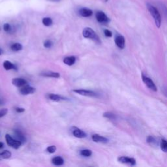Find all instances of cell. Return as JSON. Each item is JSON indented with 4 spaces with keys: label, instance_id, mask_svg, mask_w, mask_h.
Segmentation results:
<instances>
[{
    "label": "cell",
    "instance_id": "4",
    "mask_svg": "<svg viewBox=\"0 0 167 167\" xmlns=\"http://www.w3.org/2000/svg\"><path fill=\"white\" fill-rule=\"evenodd\" d=\"M95 17L97 22L102 24H107L110 22V18L104 12L101 11H97L95 14Z\"/></svg>",
    "mask_w": 167,
    "mask_h": 167
},
{
    "label": "cell",
    "instance_id": "25",
    "mask_svg": "<svg viewBox=\"0 0 167 167\" xmlns=\"http://www.w3.org/2000/svg\"><path fill=\"white\" fill-rule=\"evenodd\" d=\"M160 148H161L163 152L167 153V141L165 140V139H162L161 144H160Z\"/></svg>",
    "mask_w": 167,
    "mask_h": 167
},
{
    "label": "cell",
    "instance_id": "35",
    "mask_svg": "<svg viewBox=\"0 0 167 167\" xmlns=\"http://www.w3.org/2000/svg\"><path fill=\"white\" fill-rule=\"evenodd\" d=\"M48 1L52 2H59L61 1V0H48Z\"/></svg>",
    "mask_w": 167,
    "mask_h": 167
},
{
    "label": "cell",
    "instance_id": "38",
    "mask_svg": "<svg viewBox=\"0 0 167 167\" xmlns=\"http://www.w3.org/2000/svg\"><path fill=\"white\" fill-rule=\"evenodd\" d=\"M0 30H1V29H0Z\"/></svg>",
    "mask_w": 167,
    "mask_h": 167
},
{
    "label": "cell",
    "instance_id": "9",
    "mask_svg": "<svg viewBox=\"0 0 167 167\" xmlns=\"http://www.w3.org/2000/svg\"><path fill=\"white\" fill-rule=\"evenodd\" d=\"M92 141L95 142L97 143H103V144H106L108 142V139L98 134H94L92 136Z\"/></svg>",
    "mask_w": 167,
    "mask_h": 167
},
{
    "label": "cell",
    "instance_id": "23",
    "mask_svg": "<svg viewBox=\"0 0 167 167\" xmlns=\"http://www.w3.org/2000/svg\"><path fill=\"white\" fill-rule=\"evenodd\" d=\"M80 155L83 157H89L90 156H92V150H88V149H85V150H82L80 151Z\"/></svg>",
    "mask_w": 167,
    "mask_h": 167
},
{
    "label": "cell",
    "instance_id": "1",
    "mask_svg": "<svg viewBox=\"0 0 167 167\" xmlns=\"http://www.w3.org/2000/svg\"><path fill=\"white\" fill-rule=\"evenodd\" d=\"M146 5H147L148 10L150 12L151 15L152 16L153 18H154L156 26L158 27V28H159V27L161 26V22H162V18H161V14H160L158 9L154 5H152L151 4H150V3H147Z\"/></svg>",
    "mask_w": 167,
    "mask_h": 167
},
{
    "label": "cell",
    "instance_id": "37",
    "mask_svg": "<svg viewBox=\"0 0 167 167\" xmlns=\"http://www.w3.org/2000/svg\"><path fill=\"white\" fill-rule=\"evenodd\" d=\"M108 1V0H106V2H107Z\"/></svg>",
    "mask_w": 167,
    "mask_h": 167
},
{
    "label": "cell",
    "instance_id": "21",
    "mask_svg": "<svg viewBox=\"0 0 167 167\" xmlns=\"http://www.w3.org/2000/svg\"><path fill=\"white\" fill-rule=\"evenodd\" d=\"M42 22H43L44 26H45L46 27H49V26H51L52 25L53 20L50 17H45V18H43Z\"/></svg>",
    "mask_w": 167,
    "mask_h": 167
},
{
    "label": "cell",
    "instance_id": "22",
    "mask_svg": "<svg viewBox=\"0 0 167 167\" xmlns=\"http://www.w3.org/2000/svg\"><path fill=\"white\" fill-rule=\"evenodd\" d=\"M11 153L10 151L4 150L2 152L0 153V157H2L4 159H8L11 157Z\"/></svg>",
    "mask_w": 167,
    "mask_h": 167
},
{
    "label": "cell",
    "instance_id": "10",
    "mask_svg": "<svg viewBox=\"0 0 167 167\" xmlns=\"http://www.w3.org/2000/svg\"><path fill=\"white\" fill-rule=\"evenodd\" d=\"M72 133L74 137L78 138H84L87 136V134L84 131L77 127L73 128L72 131Z\"/></svg>",
    "mask_w": 167,
    "mask_h": 167
},
{
    "label": "cell",
    "instance_id": "16",
    "mask_svg": "<svg viewBox=\"0 0 167 167\" xmlns=\"http://www.w3.org/2000/svg\"><path fill=\"white\" fill-rule=\"evenodd\" d=\"M76 61V57L71 55V56H67L64 59V63L68 66H72L74 64Z\"/></svg>",
    "mask_w": 167,
    "mask_h": 167
},
{
    "label": "cell",
    "instance_id": "24",
    "mask_svg": "<svg viewBox=\"0 0 167 167\" xmlns=\"http://www.w3.org/2000/svg\"><path fill=\"white\" fill-rule=\"evenodd\" d=\"M103 117H105V118H107V119H109V120H114L116 119V116L112 113V112H105L103 114Z\"/></svg>",
    "mask_w": 167,
    "mask_h": 167
},
{
    "label": "cell",
    "instance_id": "5",
    "mask_svg": "<svg viewBox=\"0 0 167 167\" xmlns=\"http://www.w3.org/2000/svg\"><path fill=\"white\" fill-rule=\"evenodd\" d=\"M142 81L144 82V83L146 85V86H147L149 89H151L152 91H154V92L157 91V88L155 84V83L150 78L148 77L147 76H145L144 74H142Z\"/></svg>",
    "mask_w": 167,
    "mask_h": 167
},
{
    "label": "cell",
    "instance_id": "19",
    "mask_svg": "<svg viewBox=\"0 0 167 167\" xmlns=\"http://www.w3.org/2000/svg\"><path fill=\"white\" fill-rule=\"evenodd\" d=\"M15 133L17 138H18V140L20 141V142H22V144L25 143L26 142V138L25 136L23 135V133L20 130H18V129L15 130Z\"/></svg>",
    "mask_w": 167,
    "mask_h": 167
},
{
    "label": "cell",
    "instance_id": "29",
    "mask_svg": "<svg viewBox=\"0 0 167 167\" xmlns=\"http://www.w3.org/2000/svg\"><path fill=\"white\" fill-rule=\"evenodd\" d=\"M53 45V43L52 41L49 40V39H47L46 41H44V43H43V46L44 47H45L46 48H51Z\"/></svg>",
    "mask_w": 167,
    "mask_h": 167
},
{
    "label": "cell",
    "instance_id": "31",
    "mask_svg": "<svg viewBox=\"0 0 167 167\" xmlns=\"http://www.w3.org/2000/svg\"><path fill=\"white\" fill-rule=\"evenodd\" d=\"M104 36L107 37H111L112 36V33L108 30H104Z\"/></svg>",
    "mask_w": 167,
    "mask_h": 167
},
{
    "label": "cell",
    "instance_id": "33",
    "mask_svg": "<svg viewBox=\"0 0 167 167\" xmlns=\"http://www.w3.org/2000/svg\"><path fill=\"white\" fill-rule=\"evenodd\" d=\"M163 92L164 95L167 97V88H163Z\"/></svg>",
    "mask_w": 167,
    "mask_h": 167
},
{
    "label": "cell",
    "instance_id": "12",
    "mask_svg": "<svg viewBox=\"0 0 167 167\" xmlns=\"http://www.w3.org/2000/svg\"><path fill=\"white\" fill-rule=\"evenodd\" d=\"M115 43L116 46L120 48V49H123L125 48V38L123 36H121V35H117L116 37H115Z\"/></svg>",
    "mask_w": 167,
    "mask_h": 167
},
{
    "label": "cell",
    "instance_id": "26",
    "mask_svg": "<svg viewBox=\"0 0 167 167\" xmlns=\"http://www.w3.org/2000/svg\"><path fill=\"white\" fill-rule=\"evenodd\" d=\"M56 150H57L56 146H54V145H52V146H48V147H47L46 150L48 153H49V154H54V153L56 151Z\"/></svg>",
    "mask_w": 167,
    "mask_h": 167
},
{
    "label": "cell",
    "instance_id": "8",
    "mask_svg": "<svg viewBox=\"0 0 167 167\" xmlns=\"http://www.w3.org/2000/svg\"><path fill=\"white\" fill-rule=\"evenodd\" d=\"M36 91L34 88L29 85H25L22 87H21L20 89V93L23 95H27L30 94H32Z\"/></svg>",
    "mask_w": 167,
    "mask_h": 167
},
{
    "label": "cell",
    "instance_id": "28",
    "mask_svg": "<svg viewBox=\"0 0 167 167\" xmlns=\"http://www.w3.org/2000/svg\"><path fill=\"white\" fill-rule=\"evenodd\" d=\"M3 30L7 32V33H11L12 31V26L8 24V23H5L3 25Z\"/></svg>",
    "mask_w": 167,
    "mask_h": 167
},
{
    "label": "cell",
    "instance_id": "3",
    "mask_svg": "<svg viewBox=\"0 0 167 167\" xmlns=\"http://www.w3.org/2000/svg\"><path fill=\"white\" fill-rule=\"evenodd\" d=\"M5 141L9 146H11V147L16 150L18 149L21 146V145L22 144V142L13 138L10 135H8V134H7L5 135Z\"/></svg>",
    "mask_w": 167,
    "mask_h": 167
},
{
    "label": "cell",
    "instance_id": "32",
    "mask_svg": "<svg viewBox=\"0 0 167 167\" xmlns=\"http://www.w3.org/2000/svg\"><path fill=\"white\" fill-rule=\"evenodd\" d=\"M15 110H16V112L18 113H22L25 111V109L22 108H16Z\"/></svg>",
    "mask_w": 167,
    "mask_h": 167
},
{
    "label": "cell",
    "instance_id": "6",
    "mask_svg": "<svg viewBox=\"0 0 167 167\" xmlns=\"http://www.w3.org/2000/svg\"><path fill=\"white\" fill-rule=\"evenodd\" d=\"M73 92L79 95L86 96V97H97V93H95L93 91H91V90L79 89H73Z\"/></svg>",
    "mask_w": 167,
    "mask_h": 167
},
{
    "label": "cell",
    "instance_id": "30",
    "mask_svg": "<svg viewBox=\"0 0 167 167\" xmlns=\"http://www.w3.org/2000/svg\"><path fill=\"white\" fill-rule=\"evenodd\" d=\"M7 113H8V109L7 108L1 109V110H0V118L3 117Z\"/></svg>",
    "mask_w": 167,
    "mask_h": 167
},
{
    "label": "cell",
    "instance_id": "15",
    "mask_svg": "<svg viewBox=\"0 0 167 167\" xmlns=\"http://www.w3.org/2000/svg\"><path fill=\"white\" fill-rule=\"evenodd\" d=\"M41 75L43 76H45V77H51V78H55V79H58L60 76V74L59 73L54 72V71H46L44 73H42Z\"/></svg>",
    "mask_w": 167,
    "mask_h": 167
},
{
    "label": "cell",
    "instance_id": "2",
    "mask_svg": "<svg viewBox=\"0 0 167 167\" xmlns=\"http://www.w3.org/2000/svg\"><path fill=\"white\" fill-rule=\"evenodd\" d=\"M82 36L86 39H92L95 42H97V43H100V39L98 36L91 27H86V28L84 29L82 31Z\"/></svg>",
    "mask_w": 167,
    "mask_h": 167
},
{
    "label": "cell",
    "instance_id": "27",
    "mask_svg": "<svg viewBox=\"0 0 167 167\" xmlns=\"http://www.w3.org/2000/svg\"><path fill=\"white\" fill-rule=\"evenodd\" d=\"M147 142L151 145V146H154V145H155L157 144V141L155 140V138L152 136H149L148 138H147Z\"/></svg>",
    "mask_w": 167,
    "mask_h": 167
},
{
    "label": "cell",
    "instance_id": "7",
    "mask_svg": "<svg viewBox=\"0 0 167 167\" xmlns=\"http://www.w3.org/2000/svg\"><path fill=\"white\" fill-rule=\"evenodd\" d=\"M117 161L121 163L128 164L131 166H134L136 165V160L134 158H131L128 157H125V156L119 157L117 159Z\"/></svg>",
    "mask_w": 167,
    "mask_h": 167
},
{
    "label": "cell",
    "instance_id": "11",
    "mask_svg": "<svg viewBox=\"0 0 167 167\" xmlns=\"http://www.w3.org/2000/svg\"><path fill=\"white\" fill-rule=\"evenodd\" d=\"M12 84L17 88H21L25 85H27V82L22 78H15L12 80Z\"/></svg>",
    "mask_w": 167,
    "mask_h": 167
},
{
    "label": "cell",
    "instance_id": "36",
    "mask_svg": "<svg viewBox=\"0 0 167 167\" xmlns=\"http://www.w3.org/2000/svg\"><path fill=\"white\" fill-rule=\"evenodd\" d=\"M2 54V52H1V50H0V55Z\"/></svg>",
    "mask_w": 167,
    "mask_h": 167
},
{
    "label": "cell",
    "instance_id": "18",
    "mask_svg": "<svg viewBox=\"0 0 167 167\" xmlns=\"http://www.w3.org/2000/svg\"><path fill=\"white\" fill-rule=\"evenodd\" d=\"M3 67L6 71H9L11 70V69H15V70H17V69L16 66L14 65L12 63L8 60H5L3 62Z\"/></svg>",
    "mask_w": 167,
    "mask_h": 167
},
{
    "label": "cell",
    "instance_id": "20",
    "mask_svg": "<svg viewBox=\"0 0 167 167\" xmlns=\"http://www.w3.org/2000/svg\"><path fill=\"white\" fill-rule=\"evenodd\" d=\"M22 48H23L22 45H21L20 43H14L11 46V49L14 52L20 51V50H22Z\"/></svg>",
    "mask_w": 167,
    "mask_h": 167
},
{
    "label": "cell",
    "instance_id": "13",
    "mask_svg": "<svg viewBox=\"0 0 167 167\" xmlns=\"http://www.w3.org/2000/svg\"><path fill=\"white\" fill-rule=\"evenodd\" d=\"M79 14L82 17H90L93 15V11L90 9L82 7L79 10Z\"/></svg>",
    "mask_w": 167,
    "mask_h": 167
},
{
    "label": "cell",
    "instance_id": "14",
    "mask_svg": "<svg viewBox=\"0 0 167 167\" xmlns=\"http://www.w3.org/2000/svg\"><path fill=\"white\" fill-rule=\"evenodd\" d=\"M48 97L50 100L53 101H64V100L67 99L64 97H62L60 95L54 94V93L48 94Z\"/></svg>",
    "mask_w": 167,
    "mask_h": 167
},
{
    "label": "cell",
    "instance_id": "34",
    "mask_svg": "<svg viewBox=\"0 0 167 167\" xmlns=\"http://www.w3.org/2000/svg\"><path fill=\"white\" fill-rule=\"evenodd\" d=\"M4 147V144L3 142H0V149H2Z\"/></svg>",
    "mask_w": 167,
    "mask_h": 167
},
{
    "label": "cell",
    "instance_id": "17",
    "mask_svg": "<svg viewBox=\"0 0 167 167\" xmlns=\"http://www.w3.org/2000/svg\"><path fill=\"white\" fill-rule=\"evenodd\" d=\"M52 163L55 166H61L64 163V160L60 156H56L52 158Z\"/></svg>",
    "mask_w": 167,
    "mask_h": 167
}]
</instances>
